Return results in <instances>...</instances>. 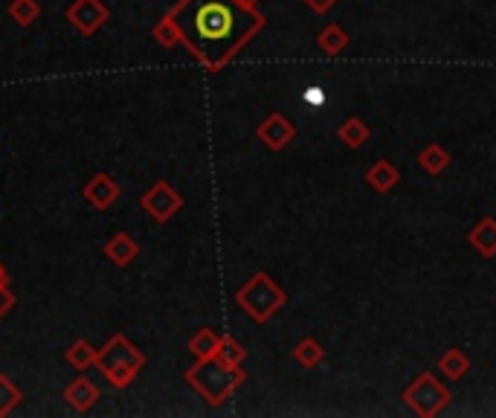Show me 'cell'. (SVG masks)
<instances>
[{"instance_id": "cell-5", "label": "cell", "mask_w": 496, "mask_h": 418, "mask_svg": "<svg viewBox=\"0 0 496 418\" xmlns=\"http://www.w3.org/2000/svg\"><path fill=\"white\" fill-rule=\"evenodd\" d=\"M140 206L145 209L148 215H152L154 221H160V224H166L169 218H175V213L183 206V198L171 189V183L160 180L154 183L152 189H148L143 198H140Z\"/></svg>"}, {"instance_id": "cell-3", "label": "cell", "mask_w": 496, "mask_h": 418, "mask_svg": "<svg viewBox=\"0 0 496 418\" xmlns=\"http://www.w3.org/2000/svg\"><path fill=\"white\" fill-rule=\"evenodd\" d=\"M186 380L213 404H218L224 398V392L232 389V378H227V369L221 363H213L209 358H201V363L192 366L189 372H186Z\"/></svg>"}, {"instance_id": "cell-10", "label": "cell", "mask_w": 496, "mask_h": 418, "mask_svg": "<svg viewBox=\"0 0 496 418\" xmlns=\"http://www.w3.org/2000/svg\"><path fill=\"white\" fill-rule=\"evenodd\" d=\"M21 401H23V389L6 372H0V418H6L12 410L21 407Z\"/></svg>"}, {"instance_id": "cell-17", "label": "cell", "mask_w": 496, "mask_h": 418, "mask_svg": "<svg viewBox=\"0 0 496 418\" xmlns=\"http://www.w3.org/2000/svg\"><path fill=\"white\" fill-rule=\"evenodd\" d=\"M319 4H326V0H319Z\"/></svg>"}, {"instance_id": "cell-14", "label": "cell", "mask_w": 496, "mask_h": 418, "mask_svg": "<svg viewBox=\"0 0 496 418\" xmlns=\"http://www.w3.org/2000/svg\"><path fill=\"white\" fill-rule=\"evenodd\" d=\"M15 291H12L9 288V282H6V285H0V319H4L12 309H15Z\"/></svg>"}, {"instance_id": "cell-11", "label": "cell", "mask_w": 496, "mask_h": 418, "mask_svg": "<svg viewBox=\"0 0 496 418\" xmlns=\"http://www.w3.org/2000/svg\"><path fill=\"white\" fill-rule=\"evenodd\" d=\"M9 18L15 21L18 27H32V23L41 18V4L39 0H12Z\"/></svg>"}, {"instance_id": "cell-1", "label": "cell", "mask_w": 496, "mask_h": 418, "mask_svg": "<svg viewBox=\"0 0 496 418\" xmlns=\"http://www.w3.org/2000/svg\"><path fill=\"white\" fill-rule=\"evenodd\" d=\"M169 15L178 23L180 41L209 67L224 65L250 32V18L235 0H180Z\"/></svg>"}, {"instance_id": "cell-13", "label": "cell", "mask_w": 496, "mask_h": 418, "mask_svg": "<svg viewBox=\"0 0 496 418\" xmlns=\"http://www.w3.org/2000/svg\"><path fill=\"white\" fill-rule=\"evenodd\" d=\"M189 349L197 354V358H209L215 349H218V343H215V337L209 335V331H201V335H195L192 337V343H189Z\"/></svg>"}, {"instance_id": "cell-6", "label": "cell", "mask_w": 496, "mask_h": 418, "mask_svg": "<svg viewBox=\"0 0 496 418\" xmlns=\"http://www.w3.org/2000/svg\"><path fill=\"white\" fill-rule=\"evenodd\" d=\"M119 183L108 175V171H99V175H93L88 183H84V189H82V198L88 206L99 209V213H105V209H110L117 201H119Z\"/></svg>"}, {"instance_id": "cell-9", "label": "cell", "mask_w": 496, "mask_h": 418, "mask_svg": "<svg viewBox=\"0 0 496 418\" xmlns=\"http://www.w3.org/2000/svg\"><path fill=\"white\" fill-rule=\"evenodd\" d=\"M96 352H99V349L91 346V340H73L70 346H67V352H65V361H67L73 369H79V372H84V369L96 366Z\"/></svg>"}, {"instance_id": "cell-16", "label": "cell", "mask_w": 496, "mask_h": 418, "mask_svg": "<svg viewBox=\"0 0 496 418\" xmlns=\"http://www.w3.org/2000/svg\"><path fill=\"white\" fill-rule=\"evenodd\" d=\"M6 282H9V274H6V267L0 265V285H6Z\"/></svg>"}, {"instance_id": "cell-8", "label": "cell", "mask_w": 496, "mask_h": 418, "mask_svg": "<svg viewBox=\"0 0 496 418\" xmlns=\"http://www.w3.org/2000/svg\"><path fill=\"white\" fill-rule=\"evenodd\" d=\"M102 253H105V259L114 267H128L136 256H140V244H136L128 232H117V236H110L105 241Z\"/></svg>"}, {"instance_id": "cell-2", "label": "cell", "mask_w": 496, "mask_h": 418, "mask_svg": "<svg viewBox=\"0 0 496 418\" xmlns=\"http://www.w3.org/2000/svg\"><path fill=\"white\" fill-rule=\"evenodd\" d=\"M143 366H145V354L122 331L108 337L105 346L96 352V369L114 389H128L136 380V375L143 372Z\"/></svg>"}, {"instance_id": "cell-4", "label": "cell", "mask_w": 496, "mask_h": 418, "mask_svg": "<svg viewBox=\"0 0 496 418\" xmlns=\"http://www.w3.org/2000/svg\"><path fill=\"white\" fill-rule=\"evenodd\" d=\"M65 18L82 39H91V35H96L108 23L110 12L102 0H73V4L65 9Z\"/></svg>"}, {"instance_id": "cell-7", "label": "cell", "mask_w": 496, "mask_h": 418, "mask_svg": "<svg viewBox=\"0 0 496 418\" xmlns=\"http://www.w3.org/2000/svg\"><path fill=\"white\" fill-rule=\"evenodd\" d=\"M65 398H67V404L76 413H91L99 404V398H102V392H99V387L93 384L91 378L79 375L76 380H70V384H67Z\"/></svg>"}, {"instance_id": "cell-12", "label": "cell", "mask_w": 496, "mask_h": 418, "mask_svg": "<svg viewBox=\"0 0 496 418\" xmlns=\"http://www.w3.org/2000/svg\"><path fill=\"white\" fill-rule=\"evenodd\" d=\"M152 35H154V41H160L163 47H175L180 41V30H178V23H175V18H171V15L160 18Z\"/></svg>"}, {"instance_id": "cell-15", "label": "cell", "mask_w": 496, "mask_h": 418, "mask_svg": "<svg viewBox=\"0 0 496 418\" xmlns=\"http://www.w3.org/2000/svg\"><path fill=\"white\" fill-rule=\"evenodd\" d=\"M305 102H311V105H322V102H326V93H322L319 88H308V91H305Z\"/></svg>"}]
</instances>
